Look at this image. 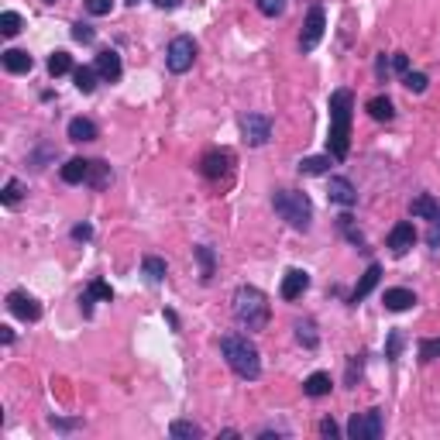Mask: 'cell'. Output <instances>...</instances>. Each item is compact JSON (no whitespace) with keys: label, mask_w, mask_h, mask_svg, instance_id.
Wrapping results in <instances>:
<instances>
[{"label":"cell","mask_w":440,"mask_h":440,"mask_svg":"<svg viewBox=\"0 0 440 440\" xmlns=\"http://www.w3.org/2000/svg\"><path fill=\"white\" fill-rule=\"evenodd\" d=\"M96 134H100V128H96L90 117H73L69 121V141L86 145V141H96Z\"/></svg>","instance_id":"18"},{"label":"cell","mask_w":440,"mask_h":440,"mask_svg":"<svg viewBox=\"0 0 440 440\" xmlns=\"http://www.w3.org/2000/svg\"><path fill=\"white\" fill-rule=\"evenodd\" d=\"M296 341L307 347V351H313V347L320 344V334H317V324L313 320H296Z\"/></svg>","instance_id":"28"},{"label":"cell","mask_w":440,"mask_h":440,"mask_svg":"<svg viewBox=\"0 0 440 440\" xmlns=\"http://www.w3.org/2000/svg\"><path fill=\"white\" fill-rule=\"evenodd\" d=\"M93 69L100 73V79H103V83H117V79H121V73H124V66H121V56H117L114 48H103V52L96 56Z\"/></svg>","instance_id":"15"},{"label":"cell","mask_w":440,"mask_h":440,"mask_svg":"<svg viewBox=\"0 0 440 440\" xmlns=\"http://www.w3.org/2000/svg\"><path fill=\"white\" fill-rule=\"evenodd\" d=\"M241 134H245V141H248L251 148L268 145V138H272V117L268 114H245L241 117Z\"/></svg>","instance_id":"9"},{"label":"cell","mask_w":440,"mask_h":440,"mask_svg":"<svg viewBox=\"0 0 440 440\" xmlns=\"http://www.w3.org/2000/svg\"><path fill=\"white\" fill-rule=\"evenodd\" d=\"M330 158H334V155H309V158H303V162H300V175H324V173H330Z\"/></svg>","instance_id":"27"},{"label":"cell","mask_w":440,"mask_h":440,"mask_svg":"<svg viewBox=\"0 0 440 440\" xmlns=\"http://www.w3.org/2000/svg\"><path fill=\"white\" fill-rule=\"evenodd\" d=\"M330 389H334V382H330L327 372H313L307 382H303V392H307L309 399H324V396H330Z\"/></svg>","instance_id":"22"},{"label":"cell","mask_w":440,"mask_h":440,"mask_svg":"<svg viewBox=\"0 0 440 440\" xmlns=\"http://www.w3.org/2000/svg\"><path fill=\"white\" fill-rule=\"evenodd\" d=\"M90 292H93L96 300H103V303H111V300H114V289L107 286L103 279H93V282H90Z\"/></svg>","instance_id":"38"},{"label":"cell","mask_w":440,"mask_h":440,"mask_svg":"<svg viewBox=\"0 0 440 440\" xmlns=\"http://www.w3.org/2000/svg\"><path fill=\"white\" fill-rule=\"evenodd\" d=\"M385 430L382 409H368V413H354L347 420V437L351 440H379Z\"/></svg>","instance_id":"6"},{"label":"cell","mask_w":440,"mask_h":440,"mask_svg":"<svg viewBox=\"0 0 440 440\" xmlns=\"http://www.w3.org/2000/svg\"><path fill=\"white\" fill-rule=\"evenodd\" d=\"M382 307L389 309V313H402V309L416 307V292H413V289H385Z\"/></svg>","instance_id":"17"},{"label":"cell","mask_w":440,"mask_h":440,"mask_svg":"<svg viewBox=\"0 0 440 440\" xmlns=\"http://www.w3.org/2000/svg\"><path fill=\"white\" fill-rule=\"evenodd\" d=\"M358 375H362V354L347 358V385H351V389H354V382H358Z\"/></svg>","instance_id":"41"},{"label":"cell","mask_w":440,"mask_h":440,"mask_svg":"<svg viewBox=\"0 0 440 440\" xmlns=\"http://www.w3.org/2000/svg\"><path fill=\"white\" fill-rule=\"evenodd\" d=\"M392 69H396L399 76H406V73H409V56H402V52H396V56H392Z\"/></svg>","instance_id":"46"},{"label":"cell","mask_w":440,"mask_h":440,"mask_svg":"<svg viewBox=\"0 0 440 440\" xmlns=\"http://www.w3.org/2000/svg\"><path fill=\"white\" fill-rule=\"evenodd\" d=\"M48 426L52 430H79L83 420H62V416H48Z\"/></svg>","instance_id":"42"},{"label":"cell","mask_w":440,"mask_h":440,"mask_svg":"<svg viewBox=\"0 0 440 440\" xmlns=\"http://www.w3.org/2000/svg\"><path fill=\"white\" fill-rule=\"evenodd\" d=\"M337 434H341V426L330 420V416H324V420H320V437H337Z\"/></svg>","instance_id":"44"},{"label":"cell","mask_w":440,"mask_h":440,"mask_svg":"<svg viewBox=\"0 0 440 440\" xmlns=\"http://www.w3.org/2000/svg\"><path fill=\"white\" fill-rule=\"evenodd\" d=\"M193 62H196V41L190 35H175L169 41V48H165V69L175 73V76H183V73H190Z\"/></svg>","instance_id":"5"},{"label":"cell","mask_w":440,"mask_h":440,"mask_svg":"<svg viewBox=\"0 0 440 440\" xmlns=\"http://www.w3.org/2000/svg\"><path fill=\"white\" fill-rule=\"evenodd\" d=\"M73 237H76V241H90V237H93V224H76V227H73Z\"/></svg>","instance_id":"47"},{"label":"cell","mask_w":440,"mask_h":440,"mask_svg":"<svg viewBox=\"0 0 440 440\" xmlns=\"http://www.w3.org/2000/svg\"><path fill=\"white\" fill-rule=\"evenodd\" d=\"M379 279H382V265H379V262H372V265L364 268V275H362V279H358V286L351 289V296H347V303H351V307H358V303H362L364 296H368L372 289L379 286Z\"/></svg>","instance_id":"14"},{"label":"cell","mask_w":440,"mask_h":440,"mask_svg":"<svg viewBox=\"0 0 440 440\" xmlns=\"http://www.w3.org/2000/svg\"><path fill=\"white\" fill-rule=\"evenodd\" d=\"M169 437L173 440H200L203 437V426L193 420H173V426H169Z\"/></svg>","instance_id":"25"},{"label":"cell","mask_w":440,"mask_h":440,"mask_svg":"<svg viewBox=\"0 0 440 440\" xmlns=\"http://www.w3.org/2000/svg\"><path fill=\"white\" fill-rule=\"evenodd\" d=\"M255 7L265 14V18H282L289 7V0H255Z\"/></svg>","instance_id":"34"},{"label":"cell","mask_w":440,"mask_h":440,"mask_svg":"<svg viewBox=\"0 0 440 440\" xmlns=\"http://www.w3.org/2000/svg\"><path fill=\"white\" fill-rule=\"evenodd\" d=\"M73 69H76V66H73V56H69V52H62V48H58V52H52V56H48V73H52V76H66V73H73Z\"/></svg>","instance_id":"31"},{"label":"cell","mask_w":440,"mask_h":440,"mask_svg":"<svg viewBox=\"0 0 440 440\" xmlns=\"http://www.w3.org/2000/svg\"><path fill=\"white\" fill-rule=\"evenodd\" d=\"M141 272H145V279H148L152 286H158V282L165 279L169 265H165V258H158V255H145V258H141Z\"/></svg>","instance_id":"24"},{"label":"cell","mask_w":440,"mask_h":440,"mask_svg":"<svg viewBox=\"0 0 440 440\" xmlns=\"http://www.w3.org/2000/svg\"><path fill=\"white\" fill-rule=\"evenodd\" d=\"M0 62H4V69H7V73H14V76H21V73H31V66H35V58L28 56L24 48H4V52H0Z\"/></svg>","instance_id":"16"},{"label":"cell","mask_w":440,"mask_h":440,"mask_svg":"<svg viewBox=\"0 0 440 440\" xmlns=\"http://www.w3.org/2000/svg\"><path fill=\"white\" fill-rule=\"evenodd\" d=\"M409 213H413V217H420V220H434V217L440 213V207H437V200H434L430 193H420V196H413Z\"/></svg>","instance_id":"23"},{"label":"cell","mask_w":440,"mask_h":440,"mask_svg":"<svg viewBox=\"0 0 440 440\" xmlns=\"http://www.w3.org/2000/svg\"><path fill=\"white\" fill-rule=\"evenodd\" d=\"M73 79H76V90H79V93H93L100 73H96L93 66H79V69H73Z\"/></svg>","instance_id":"29"},{"label":"cell","mask_w":440,"mask_h":440,"mask_svg":"<svg viewBox=\"0 0 440 440\" xmlns=\"http://www.w3.org/2000/svg\"><path fill=\"white\" fill-rule=\"evenodd\" d=\"M0 341H4V344H14V330H11V327H0Z\"/></svg>","instance_id":"50"},{"label":"cell","mask_w":440,"mask_h":440,"mask_svg":"<svg viewBox=\"0 0 440 440\" xmlns=\"http://www.w3.org/2000/svg\"><path fill=\"white\" fill-rule=\"evenodd\" d=\"M402 344H406L402 330H392V334H389V341H385V358H389V362H396V358H399V351H402Z\"/></svg>","instance_id":"36"},{"label":"cell","mask_w":440,"mask_h":440,"mask_svg":"<svg viewBox=\"0 0 440 440\" xmlns=\"http://www.w3.org/2000/svg\"><path fill=\"white\" fill-rule=\"evenodd\" d=\"M86 183H90L93 190H107V186L114 183V169H111L103 158H93V162H90V175H86Z\"/></svg>","instance_id":"21"},{"label":"cell","mask_w":440,"mask_h":440,"mask_svg":"<svg viewBox=\"0 0 440 440\" xmlns=\"http://www.w3.org/2000/svg\"><path fill=\"white\" fill-rule=\"evenodd\" d=\"M21 28H24V21H21L18 11H4V14H0V35H4V39H14Z\"/></svg>","instance_id":"33"},{"label":"cell","mask_w":440,"mask_h":440,"mask_svg":"<svg viewBox=\"0 0 440 440\" xmlns=\"http://www.w3.org/2000/svg\"><path fill=\"white\" fill-rule=\"evenodd\" d=\"M309 289V272H303V268H289L286 275H282V286H279V296L282 300H300L303 292Z\"/></svg>","instance_id":"13"},{"label":"cell","mask_w":440,"mask_h":440,"mask_svg":"<svg viewBox=\"0 0 440 440\" xmlns=\"http://www.w3.org/2000/svg\"><path fill=\"white\" fill-rule=\"evenodd\" d=\"M327 31V14L320 4H313L309 7L307 21H303V35H300V52H313L317 45H320V39H324Z\"/></svg>","instance_id":"7"},{"label":"cell","mask_w":440,"mask_h":440,"mask_svg":"<svg viewBox=\"0 0 440 440\" xmlns=\"http://www.w3.org/2000/svg\"><path fill=\"white\" fill-rule=\"evenodd\" d=\"M111 7H114V0H86V11H90L93 18H103V14H111Z\"/></svg>","instance_id":"40"},{"label":"cell","mask_w":440,"mask_h":440,"mask_svg":"<svg viewBox=\"0 0 440 440\" xmlns=\"http://www.w3.org/2000/svg\"><path fill=\"white\" fill-rule=\"evenodd\" d=\"M413 245H416V227H413L409 220H399L396 227L389 230V251H392L396 258H402Z\"/></svg>","instance_id":"12"},{"label":"cell","mask_w":440,"mask_h":440,"mask_svg":"<svg viewBox=\"0 0 440 440\" xmlns=\"http://www.w3.org/2000/svg\"><path fill=\"white\" fill-rule=\"evenodd\" d=\"M330 134H327V152L337 162H344L351 152V117H354V93L351 90H334L330 93Z\"/></svg>","instance_id":"1"},{"label":"cell","mask_w":440,"mask_h":440,"mask_svg":"<svg viewBox=\"0 0 440 440\" xmlns=\"http://www.w3.org/2000/svg\"><path fill=\"white\" fill-rule=\"evenodd\" d=\"M93 300H96V296L90 292V289L79 296V309H83V317H93Z\"/></svg>","instance_id":"45"},{"label":"cell","mask_w":440,"mask_h":440,"mask_svg":"<svg viewBox=\"0 0 440 440\" xmlns=\"http://www.w3.org/2000/svg\"><path fill=\"white\" fill-rule=\"evenodd\" d=\"M426 83H430V79H426V73H413V69H409V73L402 76V86H406L409 93H423V90H426Z\"/></svg>","instance_id":"35"},{"label":"cell","mask_w":440,"mask_h":440,"mask_svg":"<svg viewBox=\"0 0 440 440\" xmlns=\"http://www.w3.org/2000/svg\"><path fill=\"white\" fill-rule=\"evenodd\" d=\"M420 358H423V362H434V358H440V337H423V341H420Z\"/></svg>","instance_id":"37"},{"label":"cell","mask_w":440,"mask_h":440,"mask_svg":"<svg viewBox=\"0 0 440 440\" xmlns=\"http://www.w3.org/2000/svg\"><path fill=\"white\" fill-rule=\"evenodd\" d=\"M7 309H11L18 320H24V324H35V320H41V303L35 300V296H28L24 289L7 292Z\"/></svg>","instance_id":"10"},{"label":"cell","mask_w":440,"mask_h":440,"mask_svg":"<svg viewBox=\"0 0 440 440\" xmlns=\"http://www.w3.org/2000/svg\"><path fill=\"white\" fill-rule=\"evenodd\" d=\"M128 4H131V7H138V4H141V0H128Z\"/></svg>","instance_id":"51"},{"label":"cell","mask_w":440,"mask_h":440,"mask_svg":"<svg viewBox=\"0 0 440 440\" xmlns=\"http://www.w3.org/2000/svg\"><path fill=\"white\" fill-rule=\"evenodd\" d=\"M45 4H56V0H45Z\"/></svg>","instance_id":"52"},{"label":"cell","mask_w":440,"mask_h":440,"mask_svg":"<svg viewBox=\"0 0 440 440\" xmlns=\"http://www.w3.org/2000/svg\"><path fill=\"white\" fill-rule=\"evenodd\" d=\"M337 230H341L358 251H364V234L354 227V217H351V213H341V217H337Z\"/></svg>","instance_id":"26"},{"label":"cell","mask_w":440,"mask_h":440,"mask_svg":"<svg viewBox=\"0 0 440 440\" xmlns=\"http://www.w3.org/2000/svg\"><path fill=\"white\" fill-rule=\"evenodd\" d=\"M73 39H76V41H83V45H90V41L96 39V31H93V28H90V24H83V21H76V24H73Z\"/></svg>","instance_id":"39"},{"label":"cell","mask_w":440,"mask_h":440,"mask_svg":"<svg viewBox=\"0 0 440 440\" xmlns=\"http://www.w3.org/2000/svg\"><path fill=\"white\" fill-rule=\"evenodd\" d=\"M327 200L337 203V207H354V203H358V190H354V183L344 179V175H330V183H327Z\"/></svg>","instance_id":"11"},{"label":"cell","mask_w":440,"mask_h":440,"mask_svg":"<svg viewBox=\"0 0 440 440\" xmlns=\"http://www.w3.org/2000/svg\"><path fill=\"white\" fill-rule=\"evenodd\" d=\"M21 196H24L21 179H7V183H4V190H0V203H4V207H18Z\"/></svg>","instance_id":"32"},{"label":"cell","mask_w":440,"mask_h":440,"mask_svg":"<svg viewBox=\"0 0 440 440\" xmlns=\"http://www.w3.org/2000/svg\"><path fill=\"white\" fill-rule=\"evenodd\" d=\"M368 114L375 117V121H392V117H396V107H392L389 96H372V100H368Z\"/></svg>","instance_id":"30"},{"label":"cell","mask_w":440,"mask_h":440,"mask_svg":"<svg viewBox=\"0 0 440 440\" xmlns=\"http://www.w3.org/2000/svg\"><path fill=\"white\" fill-rule=\"evenodd\" d=\"M193 255H196V262H200V279L210 282L213 275H217V251H213L210 245H196Z\"/></svg>","instance_id":"20"},{"label":"cell","mask_w":440,"mask_h":440,"mask_svg":"<svg viewBox=\"0 0 440 440\" xmlns=\"http://www.w3.org/2000/svg\"><path fill=\"white\" fill-rule=\"evenodd\" d=\"M62 183H69V186H76V183H86V175H90V158H69L62 169Z\"/></svg>","instance_id":"19"},{"label":"cell","mask_w":440,"mask_h":440,"mask_svg":"<svg viewBox=\"0 0 440 440\" xmlns=\"http://www.w3.org/2000/svg\"><path fill=\"white\" fill-rule=\"evenodd\" d=\"M220 351H224L230 372H234L237 379L255 382V379L262 375V354H258V347L251 344L245 334H224V337H220Z\"/></svg>","instance_id":"3"},{"label":"cell","mask_w":440,"mask_h":440,"mask_svg":"<svg viewBox=\"0 0 440 440\" xmlns=\"http://www.w3.org/2000/svg\"><path fill=\"white\" fill-rule=\"evenodd\" d=\"M389 69H392V58H385V52L379 56V62H375V73H379V79L389 76Z\"/></svg>","instance_id":"48"},{"label":"cell","mask_w":440,"mask_h":440,"mask_svg":"<svg viewBox=\"0 0 440 440\" xmlns=\"http://www.w3.org/2000/svg\"><path fill=\"white\" fill-rule=\"evenodd\" d=\"M183 0H155V7H162V11H175Z\"/></svg>","instance_id":"49"},{"label":"cell","mask_w":440,"mask_h":440,"mask_svg":"<svg viewBox=\"0 0 440 440\" xmlns=\"http://www.w3.org/2000/svg\"><path fill=\"white\" fill-rule=\"evenodd\" d=\"M426 245L430 248H440V213L430 220V230H426Z\"/></svg>","instance_id":"43"},{"label":"cell","mask_w":440,"mask_h":440,"mask_svg":"<svg viewBox=\"0 0 440 440\" xmlns=\"http://www.w3.org/2000/svg\"><path fill=\"white\" fill-rule=\"evenodd\" d=\"M272 207L292 230H309V224H313V203L303 190H275Z\"/></svg>","instance_id":"4"},{"label":"cell","mask_w":440,"mask_h":440,"mask_svg":"<svg viewBox=\"0 0 440 440\" xmlns=\"http://www.w3.org/2000/svg\"><path fill=\"white\" fill-rule=\"evenodd\" d=\"M230 165H234V155H230V148H210V152H203V158H200V173L207 175L210 183L227 179Z\"/></svg>","instance_id":"8"},{"label":"cell","mask_w":440,"mask_h":440,"mask_svg":"<svg viewBox=\"0 0 440 440\" xmlns=\"http://www.w3.org/2000/svg\"><path fill=\"white\" fill-rule=\"evenodd\" d=\"M230 313L245 330H265L272 307H268V296L258 286H237L234 300H230Z\"/></svg>","instance_id":"2"}]
</instances>
